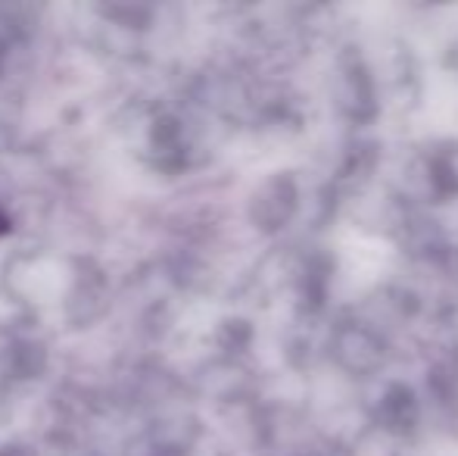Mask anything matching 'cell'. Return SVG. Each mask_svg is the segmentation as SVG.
<instances>
[{"instance_id": "6da1fadb", "label": "cell", "mask_w": 458, "mask_h": 456, "mask_svg": "<svg viewBox=\"0 0 458 456\" xmlns=\"http://www.w3.org/2000/svg\"><path fill=\"white\" fill-rule=\"evenodd\" d=\"M6 228V219H4V213H0V231H4Z\"/></svg>"}]
</instances>
